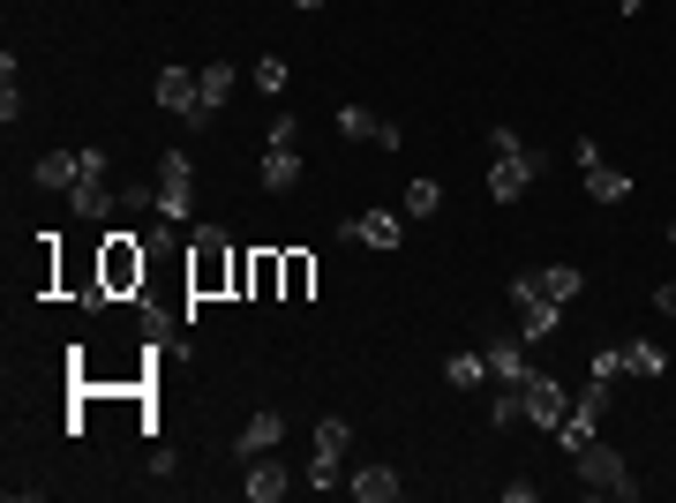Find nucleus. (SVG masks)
Listing matches in <instances>:
<instances>
[{
  "mask_svg": "<svg viewBox=\"0 0 676 503\" xmlns=\"http://www.w3.org/2000/svg\"><path fill=\"white\" fill-rule=\"evenodd\" d=\"M279 436H286V420H279V414H255L249 428H241V459H263Z\"/></svg>",
  "mask_w": 676,
  "mask_h": 503,
  "instance_id": "21",
  "label": "nucleus"
},
{
  "mask_svg": "<svg viewBox=\"0 0 676 503\" xmlns=\"http://www.w3.org/2000/svg\"><path fill=\"white\" fill-rule=\"evenodd\" d=\"M654 308H662V316H676V278H669V286H654Z\"/></svg>",
  "mask_w": 676,
  "mask_h": 503,
  "instance_id": "33",
  "label": "nucleus"
},
{
  "mask_svg": "<svg viewBox=\"0 0 676 503\" xmlns=\"http://www.w3.org/2000/svg\"><path fill=\"white\" fill-rule=\"evenodd\" d=\"M571 466H579V481H587V496H617V503H632L639 496V481H632V466H624V451L617 444H579L571 451Z\"/></svg>",
  "mask_w": 676,
  "mask_h": 503,
  "instance_id": "4",
  "label": "nucleus"
},
{
  "mask_svg": "<svg viewBox=\"0 0 676 503\" xmlns=\"http://www.w3.org/2000/svg\"><path fill=\"white\" fill-rule=\"evenodd\" d=\"M489 376H497V383H511V391H519V383L534 376V369L519 361V346H497V353H489Z\"/></svg>",
  "mask_w": 676,
  "mask_h": 503,
  "instance_id": "27",
  "label": "nucleus"
},
{
  "mask_svg": "<svg viewBox=\"0 0 676 503\" xmlns=\"http://www.w3.org/2000/svg\"><path fill=\"white\" fill-rule=\"evenodd\" d=\"M481 376H489V353H451V361H444V383H451V391H473Z\"/></svg>",
  "mask_w": 676,
  "mask_h": 503,
  "instance_id": "26",
  "label": "nucleus"
},
{
  "mask_svg": "<svg viewBox=\"0 0 676 503\" xmlns=\"http://www.w3.org/2000/svg\"><path fill=\"white\" fill-rule=\"evenodd\" d=\"M271 143H279V151H301V121H294V113L271 121Z\"/></svg>",
  "mask_w": 676,
  "mask_h": 503,
  "instance_id": "31",
  "label": "nucleus"
},
{
  "mask_svg": "<svg viewBox=\"0 0 676 503\" xmlns=\"http://www.w3.org/2000/svg\"><path fill=\"white\" fill-rule=\"evenodd\" d=\"M226 98H233V61H204L196 68V113H188V128H211L226 113Z\"/></svg>",
  "mask_w": 676,
  "mask_h": 503,
  "instance_id": "8",
  "label": "nucleus"
},
{
  "mask_svg": "<svg viewBox=\"0 0 676 503\" xmlns=\"http://www.w3.org/2000/svg\"><path fill=\"white\" fill-rule=\"evenodd\" d=\"M489 420H497V428H511V420H526V398H519L511 383H497V406H489Z\"/></svg>",
  "mask_w": 676,
  "mask_h": 503,
  "instance_id": "28",
  "label": "nucleus"
},
{
  "mask_svg": "<svg viewBox=\"0 0 676 503\" xmlns=\"http://www.w3.org/2000/svg\"><path fill=\"white\" fill-rule=\"evenodd\" d=\"M338 241H361V249H399L406 241V210H361L338 226Z\"/></svg>",
  "mask_w": 676,
  "mask_h": 503,
  "instance_id": "9",
  "label": "nucleus"
},
{
  "mask_svg": "<svg viewBox=\"0 0 676 503\" xmlns=\"http://www.w3.org/2000/svg\"><path fill=\"white\" fill-rule=\"evenodd\" d=\"M624 376H669V353H662V346H654V338H632V346H624Z\"/></svg>",
  "mask_w": 676,
  "mask_h": 503,
  "instance_id": "18",
  "label": "nucleus"
},
{
  "mask_svg": "<svg viewBox=\"0 0 676 503\" xmlns=\"http://www.w3.org/2000/svg\"><path fill=\"white\" fill-rule=\"evenodd\" d=\"M346 489H353V496H361V503H391V496H399V489H406V481H399L391 466H361V473H353Z\"/></svg>",
  "mask_w": 676,
  "mask_h": 503,
  "instance_id": "17",
  "label": "nucleus"
},
{
  "mask_svg": "<svg viewBox=\"0 0 676 503\" xmlns=\"http://www.w3.org/2000/svg\"><path fill=\"white\" fill-rule=\"evenodd\" d=\"M579 286H587V271H579V263H549V271H519V278H511V300H526V294L571 300Z\"/></svg>",
  "mask_w": 676,
  "mask_h": 503,
  "instance_id": "10",
  "label": "nucleus"
},
{
  "mask_svg": "<svg viewBox=\"0 0 676 503\" xmlns=\"http://www.w3.org/2000/svg\"><path fill=\"white\" fill-rule=\"evenodd\" d=\"M624 376V346H601V353H593V383H617Z\"/></svg>",
  "mask_w": 676,
  "mask_h": 503,
  "instance_id": "30",
  "label": "nucleus"
},
{
  "mask_svg": "<svg viewBox=\"0 0 676 503\" xmlns=\"http://www.w3.org/2000/svg\"><path fill=\"white\" fill-rule=\"evenodd\" d=\"M301 481H308L316 496H324V489H338V459H316V451H308V473H301Z\"/></svg>",
  "mask_w": 676,
  "mask_h": 503,
  "instance_id": "29",
  "label": "nucleus"
},
{
  "mask_svg": "<svg viewBox=\"0 0 676 503\" xmlns=\"http://www.w3.org/2000/svg\"><path fill=\"white\" fill-rule=\"evenodd\" d=\"M255 90H286V61H255Z\"/></svg>",
  "mask_w": 676,
  "mask_h": 503,
  "instance_id": "32",
  "label": "nucleus"
},
{
  "mask_svg": "<svg viewBox=\"0 0 676 503\" xmlns=\"http://www.w3.org/2000/svg\"><path fill=\"white\" fill-rule=\"evenodd\" d=\"M143 271H151V249H143L135 233H106V241H98V294L106 300L143 294Z\"/></svg>",
  "mask_w": 676,
  "mask_h": 503,
  "instance_id": "2",
  "label": "nucleus"
},
{
  "mask_svg": "<svg viewBox=\"0 0 676 503\" xmlns=\"http://www.w3.org/2000/svg\"><path fill=\"white\" fill-rule=\"evenodd\" d=\"M542 173H549V151L519 143L511 128H489V196H497V204H519Z\"/></svg>",
  "mask_w": 676,
  "mask_h": 503,
  "instance_id": "1",
  "label": "nucleus"
},
{
  "mask_svg": "<svg viewBox=\"0 0 676 503\" xmlns=\"http://www.w3.org/2000/svg\"><path fill=\"white\" fill-rule=\"evenodd\" d=\"M519 398H526V420H534V428H549V436L564 428V414H571V391H564L556 376H542V369L519 383Z\"/></svg>",
  "mask_w": 676,
  "mask_h": 503,
  "instance_id": "7",
  "label": "nucleus"
},
{
  "mask_svg": "<svg viewBox=\"0 0 676 503\" xmlns=\"http://www.w3.org/2000/svg\"><path fill=\"white\" fill-rule=\"evenodd\" d=\"M601 420H609V383L587 376V391L571 398V414H564V428H556V444H564V451H579V444L601 436Z\"/></svg>",
  "mask_w": 676,
  "mask_h": 503,
  "instance_id": "6",
  "label": "nucleus"
},
{
  "mask_svg": "<svg viewBox=\"0 0 676 503\" xmlns=\"http://www.w3.org/2000/svg\"><path fill=\"white\" fill-rule=\"evenodd\" d=\"M286 489H294V473L271 459V451H263V459H249V481H241V496H249V503H279Z\"/></svg>",
  "mask_w": 676,
  "mask_h": 503,
  "instance_id": "12",
  "label": "nucleus"
},
{
  "mask_svg": "<svg viewBox=\"0 0 676 503\" xmlns=\"http://www.w3.org/2000/svg\"><path fill=\"white\" fill-rule=\"evenodd\" d=\"M255 181H263L271 196L301 188V151H279V143H263V166H255Z\"/></svg>",
  "mask_w": 676,
  "mask_h": 503,
  "instance_id": "14",
  "label": "nucleus"
},
{
  "mask_svg": "<svg viewBox=\"0 0 676 503\" xmlns=\"http://www.w3.org/2000/svg\"><path fill=\"white\" fill-rule=\"evenodd\" d=\"M294 8H308V15H316V8H324V0H294Z\"/></svg>",
  "mask_w": 676,
  "mask_h": 503,
  "instance_id": "35",
  "label": "nucleus"
},
{
  "mask_svg": "<svg viewBox=\"0 0 676 503\" xmlns=\"http://www.w3.org/2000/svg\"><path fill=\"white\" fill-rule=\"evenodd\" d=\"M76 218H113V188H106V173H98V181H76Z\"/></svg>",
  "mask_w": 676,
  "mask_h": 503,
  "instance_id": "25",
  "label": "nucleus"
},
{
  "mask_svg": "<svg viewBox=\"0 0 676 503\" xmlns=\"http://www.w3.org/2000/svg\"><path fill=\"white\" fill-rule=\"evenodd\" d=\"M308 286H316V255L286 249V294H279V300H308Z\"/></svg>",
  "mask_w": 676,
  "mask_h": 503,
  "instance_id": "24",
  "label": "nucleus"
},
{
  "mask_svg": "<svg viewBox=\"0 0 676 503\" xmlns=\"http://www.w3.org/2000/svg\"><path fill=\"white\" fill-rule=\"evenodd\" d=\"M331 121H338V135H346V143H377V135H383V121L369 113V106H338Z\"/></svg>",
  "mask_w": 676,
  "mask_h": 503,
  "instance_id": "22",
  "label": "nucleus"
},
{
  "mask_svg": "<svg viewBox=\"0 0 676 503\" xmlns=\"http://www.w3.org/2000/svg\"><path fill=\"white\" fill-rule=\"evenodd\" d=\"M617 15H639V0H617Z\"/></svg>",
  "mask_w": 676,
  "mask_h": 503,
  "instance_id": "34",
  "label": "nucleus"
},
{
  "mask_svg": "<svg viewBox=\"0 0 676 503\" xmlns=\"http://www.w3.org/2000/svg\"><path fill=\"white\" fill-rule=\"evenodd\" d=\"M399 210H406V218H436V210H444V181H406Z\"/></svg>",
  "mask_w": 676,
  "mask_h": 503,
  "instance_id": "23",
  "label": "nucleus"
},
{
  "mask_svg": "<svg viewBox=\"0 0 676 503\" xmlns=\"http://www.w3.org/2000/svg\"><path fill=\"white\" fill-rule=\"evenodd\" d=\"M151 98L166 106V113H196V68H159V84H151Z\"/></svg>",
  "mask_w": 676,
  "mask_h": 503,
  "instance_id": "13",
  "label": "nucleus"
},
{
  "mask_svg": "<svg viewBox=\"0 0 676 503\" xmlns=\"http://www.w3.org/2000/svg\"><path fill=\"white\" fill-rule=\"evenodd\" d=\"M587 196H593V204H624V196H632V181L601 158V166H587Z\"/></svg>",
  "mask_w": 676,
  "mask_h": 503,
  "instance_id": "20",
  "label": "nucleus"
},
{
  "mask_svg": "<svg viewBox=\"0 0 676 503\" xmlns=\"http://www.w3.org/2000/svg\"><path fill=\"white\" fill-rule=\"evenodd\" d=\"M556 324H564V300H549V294L519 300V338H556Z\"/></svg>",
  "mask_w": 676,
  "mask_h": 503,
  "instance_id": "15",
  "label": "nucleus"
},
{
  "mask_svg": "<svg viewBox=\"0 0 676 503\" xmlns=\"http://www.w3.org/2000/svg\"><path fill=\"white\" fill-rule=\"evenodd\" d=\"M233 263L241 255L226 249V233L218 226H196V241H188V300H211L233 286Z\"/></svg>",
  "mask_w": 676,
  "mask_h": 503,
  "instance_id": "3",
  "label": "nucleus"
},
{
  "mask_svg": "<svg viewBox=\"0 0 676 503\" xmlns=\"http://www.w3.org/2000/svg\"><path fill=\"white\" fill-rule=\"evenodd\" d=\"M249 294L255 300H271V294H286V255H249Z\"/></svg>",
  "mask_w": 676,
  "mask_h": 503,
  "instance_id": "16",
  "label": "nucleus"
},
{
  "mask_svg": "<svg viewBox=\"0 0 676 503\" xmlns=\"http://www.w3.org/2000/svg\"><path fill=\"white\" fill-rule=\"evenodd\" d=\"M188 210H196V166H188V151H166L159 158V218L181 226Z\"/></svg>",
  "mask_w": 676,
  "mask_h": 503,
  "instance_id": "5",
  "label": "nucleus"
},
{
  "mask_svg": "<svg viewBox=\"0 0 676 503\" xmlns=\"http://www.w3.org/2000/svg\"><path fill=\"white\" fill-rule=\"evenodd\" d=\"M639 8H646V0H639Z\"/></svg>",
  "mask_w": 676,
  "mask_h": 503,
  "instance_id": "36",
  "label": "nucleus"
},
{
  "mask_svg": "<svg viewBox=\"0 0 676 503\" xmlns=\"http://www.w3.org/2000/svg\"><path fill=\"white\" fill-rule=\"evenodd\" d=\"M346 451H353V420L324 414V420H316V459H338V466H346Z\"/></svg>",
  "mask_w": 676,
  "mask_h": 503,
  "instance_id": "19",
  "label": "nucleus"
},
{
  "mask_svg": "<svg viewBox=\"0 0 676 503\" xmlns=\"http://www.w3.org/2000/svg\"><path fill=\"white\" fill-rule=\"evenodd\" d=\"M31 181H39L45 196H76V181H84V151H45Z\"/></svg>",
  "mask_w": 676,
  "mask_h": 503,
  "instance_id": "11",
  "label": "nucleus"
}]
</instances>
